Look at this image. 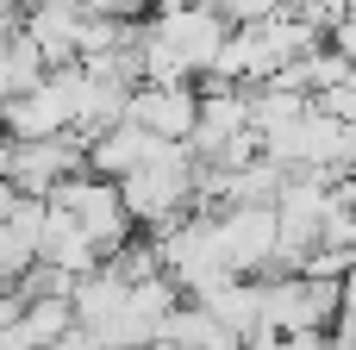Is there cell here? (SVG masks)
<instances>
[{
	"mask_svg": "<svg viewBox=\"0 0 356 350\" xmlns=\"http://www.w3.org/2000/svg\"><path fill=\"white\" fill-rule=\"evenodd\" d=\"M113 188H119V200H125L131 225L156 238V232H169L175 219H188V213H194L200 157H194L188 144H156V157H150V163H138L131 175H119Z\"/></svg>",
	"mask_w": 356,
	"mask_h": 350,
	"instance_id": "1",
	"label": "cell"
},
{
	"mask_svg": "<svg viewBox=\"0 0 356 350\" xmlns=\"http://www.w3.org/2000/svg\"><path fill=\"white\" fill-rule=\"evenodd\" d=\"M88 169V138L56 132V138H6L0 132V182H13V194L44 200L56 182Z\"/></svg>",
	"mask_w": 356,
	"mask_h": 350,
	"instance_id": "2",
	"label": "cell"
},
{
	"mask_svg": "<svg viewBox=\"0 0 356 350\" xmlns=\"http://www.w3.org/2000/svg\"><path fill=\"white\" fill-rule=\"evenodd\" d=\"M44 207H56V213H69L75 225H81V238L94 244V257H113L125 238H138V225H131V213H125V200H119V188L106 182V175H69V182H56L50 194H44Z\"/></svg>",
	"mask_w": 356,
	"mask_h": 350,
	"instance_id": "3",
	"label": "cell"
},
{
	"mask_svg": "<svg viewBox=\"0 0 356 350\" xmlns=\"http://www.w3.org/2000/svg\"><path fill=\"white\" fill-rule=\"evenodd\" d=\"M194 106H200V94H194V81H181V88H163V81H138L131 94H125V125H138V132H150V138H188L194 132Z\"/></svg>",
	"mask_w": 356,
	"mask_h": 350,
	"instance_id": "4",
	"label": "cell"
},
{
	"mask_svg": "<svg viewBox=\"0 0 356 350\" xmlns=\"http://www.w3.org/2000/svg\"><path fill=\"white\" fill-rule=\"evenodd\" d=\"M81 25H88V6H81V0H31V6L19 13V31H25V38H31V50L44 56V69L75 63Z\"/></svg>",
	"mask_w": 356,
	"mask_h": 350,
	"instance_id": "5",
	"label": "cell"
},
{
	"mask_svg": "<svg viewBox=\"0 0 356 350\" xmlns=\"http://www.w3.org/2000/svg\"><path fill=\"white\" fill-rule=\"evenodd\" d=\"M156 144H175V138H150V132H138V125H106V132H94L88 138V175H106V182H119V175H131L138 163H150L156 157Z\"/></svg>",
	"mask_w": 356,
	"mask_h": 350,
	"instance_id": "6",
	"label": "cell"
},
{
	"mask_svg": "<svg viewBox=\"0 0 356 350\" xmlns=\"http://www.w3.org/2000/svg\"><path fill=\"white\" fill-rule=\"evenodd\" d=\"M38 238H44V200H25L0 219V282H13L19 269L38 263Z\"/></svg>",
	"mask_w": 356,
	"mask_h": 350,
	"instance_id": "7",
	"label": "cell"
},
{
	"mask_svg": "<svg viewBox=\"0 0 356 350\" xmlns=\"http://www.w3.org/2000/svg\"><path fill=\"white\" fill-rule=\"evenodd\" d=\"M38 263H50V269H63V276H88L100 257H94V244L81 238V225L69 219V213H56V207H44V238H38Z\"/></svg>",
	"mask_w": 356,
	"mask_h": 350,
	"instance_id": "8",
	"label": "cell"
},
{
	"mask_svg": "<svg viewBox=\"0 0 356 350\" xmlns=\"http://www.w3.org/2000/svg\"><path fill=\"white\" fill-rule=\"evenodd\" d=\"M69 326H75V313H69V301H56V294H50V301H25V307H19V319H13V332H19L31 350L56 344Z\"/></svg>",
	"mask_w": 356,
	"mask_h": 350,
	"instance_id": "9",
	"label": "cell"
},
{
	"mask_svg": "<svg viewBox=\"0 0 356 350\" xmlns=\"http://www.w3.org/2000/svg\"><path fill=\"white\" fill-rule=\"evenodd\" d=\"M313 106H319L325 119H338V125H356V75L338 81V88H325V94H313Z\"/></svg>",
	"mask_w": 356,
	"mask_h": 350,
	"instance_id": "10",
	"label": "cell"
},
{
	"mask_svg": "<svg viewBox=\"0 0 356 350\" xmlns=\"http://www.w3.org/2000/svg\"><path fill=\"white\" fill-rule=\"evenodd\" d=\"M88 13H100V19H144L156 0H81Z\"/></svg>",
	"mask_w": 356,
	"mask_h": 350,
	"instance_id": "11",
	"label": "cell"
},
{
	"mask_svg": "<svg viewBox=\"0 0 356 350\" xmlns=\"http://www.w3.org/2000/svg\"><path fill=\"white\" fill-rule=\"evenodd\" d=\"M13 207H19V194H13V182H0V219H6Z\"/></svg>",
	"mask_w": 356,
	"mask_h": 350,
	"instance_id": "12",
	"label": "cell"
},
{
	"mask_svg": "<svg viewBox=\"0 0 356 350\" xmlns=\"http://www.w3.org/2000/svg\"><path fill=\"white\" fill-rule=\"evenodd\" d=\"M13 6H19V13H25V6H31V0H13Z\"/></svg>",
	"mask_w": 356,
	"mask_h": 350,
	"instance_id": "13",
	"label": "cell"
},
{
	"mask_svg": "<svg viewBox=\"0 0 356 350\" xmlns=\"http://www.w3.org/2000/svg\"><path fill=\"white\" fill-rule=\"evenodd\" d=\"M350 75H356V56H350Z\"/></svg>",
	"mask_w": 356,
	"mask_h": 350,
	"instance_id": "14",
	"label": "cell"
},
{
	"mask_svg": "<svg viewBox=\"0 0 356 350\" xmlns=\"http://www.w3.org/2000/svg\"><path fill=\"white\" fill-rule=\"evenodd\" d=\"M350 13H356V6H350Z\"/></svg>",
	"mask_w": 356,
	"mask_h": 350,
	"instance_id": "15",
	"label": "cell"
}]
</instances>
